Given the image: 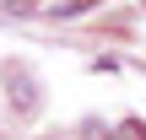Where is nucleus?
Masks as SVG:
<instances>
[{
  "mask_svg": "<svg viewBox=\"0 0 146 140\" xmlns=\"http://www.w3.org/2000/svg\"><path fill=\"white\" fill-rule=\"evenodd\" d=\"M5 92H11L16 119H33V113H38V81H33L27 65H5Z\"/></svg>",
  "mask_w": 146,
  "mask_h": 140,
  "instance_id": "f257e3e1",
  "label": "nucleus"
}]
</instances>
